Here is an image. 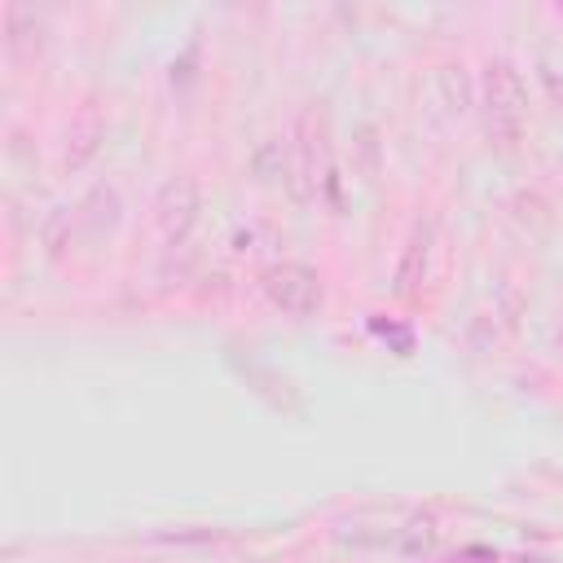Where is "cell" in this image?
<instances>
[{
	"label": "cell",
	"instance_id": "1",
	"mask_svg": "<svg viewBox=\"0 0 563 563\" xmlns=\"http://www.w3.org/2000/svg\"><path fill=\"white\" fill-rule=\"evenodd\" d=\"M479 101H484V128H488V136L497 145H515L519 132H523V119H528V88H523V75L506 57H493L484 66Z\"/></svg>",
	"mask_w": 563,
	"mask_h": 563
},
{
	"label": "cell",
	"instance_id": "2",
	"mask_svg": "<svg viewBox=\"0 0 563 563\" xmlns=\"http://www.w3.org/2000/svg\"><path fill=\"white\" fill-rule=\"evenodd\" d=\"M260 290H264V299H268L277 312H286V317H312V312L321 308V295H325L317 268H308V264H299V260L268 264V268L260 273Z\"/></svg>",
	"mask_w": 563,
	"mask_h": 563
},
{
	"label": "cell",
	"instance_id": "3",
	"mask_svg": "<svg viewBox=\"0 0 563 563\" xmlns=\"http://www.w3.org/2000/svg\"><path fill=\"white\" fill-rule=\"evenodd\" d=\"M330 163H325V128L312 110H303L295 119V145H290V185H295V198L308 202L317 198V185L325 180Z\"/></svg>",
	"mask_w": 563,
	"mask_h": 563
},
{
	"label": "cell",
	"instance_id": "4",
	"mask_svg": "<svg viewBox=\"0 0 563 563\" xmlns=\"http://www.w3.org/2000/svg\"><path fill=\"white\" fill-rule=\"evenodd\" d=\"M198 207H202V194H198V180L194 176L163 180V189L154 198V224L167 238V246H180L189 238V229L198 220Z\"/></svg>",
	"mask_w": 563,
	"mask_h": 563
},
{
	"label": "cell",
	"instance_id": "5",
	"mask_svg": "<svg viewBox=\"0 0 563 563\" xmlns=\"http://www.w3.org/2000/svg\"><path fill=\"white\" fill-rule=\"evenodd\" d=\"M427 264H431V224H413V233L400 251V264H396V295L400 299H413L422 290Z\"/></svg>",
	"mask_w": 563,
	"mask_h": 563
},
{
	"label": "cell",
	"instance_id": "6",
	"mask_svg": "<svg viewBox=\"0 0 563 563\" xmlns=\"http://www.w3.org/2000/svg\"><path fill=\"white\" fill-rule=\"evenodd\" d=\"M79 224V207H53V216L44 220V246H48V255H62L66 246H70V229Z\"/></svg>",
	"mask_w": 563,
	"mask_h": 563
},
{
	"label": "cell",
	"instance_id": "7",
	"mask_svg": "<svg viewBox=\"0 0 563 563\" xmlns=\"http://www.w3.org/2000/svg\"><path fill=\"white\" fill-rule=\"evenodd\" d=\"M431 541H435V519L431 515H413L409 528H400V550H409V554L431 550Z\"/></svg>",
	"mask_w": 563,
	"mask_h": 563
},
{
	"label": "cell",
	"instance_id": "8",
	"mask_svg": "<svg viewBox=\"0 0 563 563\" xmlns=\"http://www.w3.org/2000/svg\"><path fill=\"white\" fill-rule=\"evenodd\" d=\"M440 84H444V97L453 101V110H466V106H471V88H466L462 66H444V70H440Z\"/></svg>",
	"mask_w": 563,
	"mask_h": 563
},
{
	"label": "cell",
	"instance_id": "9",
	"mask_svg": "<svg viewBox=\"0 0 563 563\" xmlns=\"http://www.w3.org/2000/svg\"><path fill=\"white\" fill-rule=\"evenodd\" d=\"M545 84H550V92L563 101V79H559V75H545Z\"/></svg>",
	"mask_w": 563,
	"mask_h": 563
},
{
	"label": "cell",
	"instance_id": "10",
	"mask_svg": "<svg viewBox=\"0 0 563 563\" xmlns=\"http://www.w3.org/2000/svg\"><path fill=\"white\" fill-rule=\"evenodd\" d=\"M559 343H563V334H559Z\"/></svg>",
	"mask_w": 563,
	"mask_h": 563
}]
</instances>
